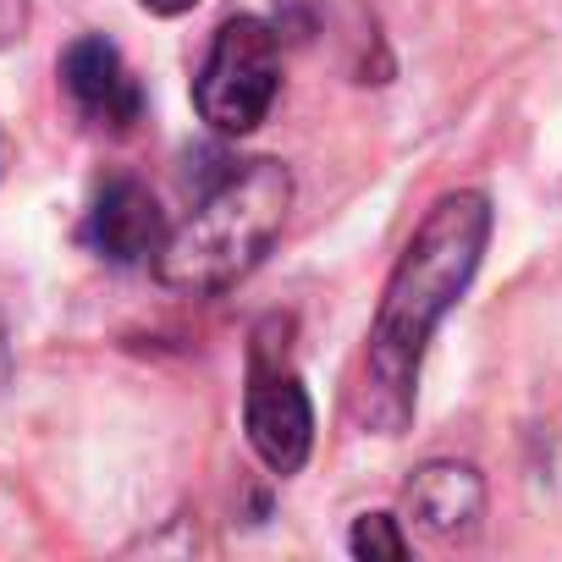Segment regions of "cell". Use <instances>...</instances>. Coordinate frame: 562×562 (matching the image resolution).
Returning a JSON list of instances; mask_svg holds the SVG:
<instances>
[{"mask_svg": "<svg viewBox=\"0 0 562 562\" xmlns=\"http://www.w3.org/2000/svg\"><path fill=\"white\" fill-rule=\"evenodd\" d=\"M243 430H248V447L259 452V463L276 474H299L315 447V408H310L304 381L293 375V364L270 359L265 348H254V364H248Z\"/></svg>", "mask_w": 562, "mask_h": 562, "instance_id": "cell-4", "label": "cell"}, {"mask_svg": "<svg viewBox=\"0 0 562 562\" xmlns=\"http://www.w3.org/2000/svg\"><path fill=\"white\" fill-rule=\"evenodd\" d=\"M276 89H281V50H276V34L259 23V18H232L215 29L210 50H204V67L193 78V105L199 116L226 133V138H243L254 133L270 105H276Z\"/></svg>", "mask_w": 562, "mask_h": 562, "instance_id": "cell-3", "label": "cell"}, {"mask_svg": "<svg viewBox=\"0 0 562 562\" xmlns=\"http://www.w3.org/2000/svg\"><path fill=\"white\" fill-rule=\"evenodd\" d=\"M12 12H23V0H0V34L12 29Z\"/></svg>", "mask_w": 562, "mask_h": 562, "instance_id": "cell-10", "label": "cell"}, {"mask_svg": "<svg viewBox=\"0 0 562 562\" xmlns=\"http://www.w3.org/2000/svg\"><path fill=\"white\" fill-rule=\"evenodd\" d=\"M293 210V177L281 160H243L221 171L182 226L166 232L155 276L177 293H221L243 281Z\"/></svg>", "mask_w": 562, "mask_h": 562, "instance_id": "cell-2", "label": "cell"}, {"mask_svg": "<svg viewBox=\"0 0 562 562\" xmlns=\"http://www.w3.org/2000/svg\"><path fill=\"white\" fill-rule=\"evenodd\" d=\"M348 546H353V557H370V562H403L408 557V535L397 529L392 513H364L353 524Z\"/></svg>", "mask_w": 562, "mask_h": 562, "instance_id": "cell-8", "label": "cell"}, {"mask_svg": "<svg viewBox=\"0 0 562 562\" xmlns=\"http://www.w3.org/2000/svg\"><path fill=\"white\" fill-rule=\"evenodd\" d=\"M166 232H171V226H166L155 193H149L144 182H133V177H116V182L94 199L89 226H83L89 248H94L100 259H111V265H149V259L160 254Z\"/></svg>", "mask_w": 562, "mask_h": 562, "instance_id": "cell-6", "label": "cell"}, {"mask_svg": "<svg viewBox=\"0 0 562 562\" xmlns=\"http://www.w3.org/2000/svg\"><path fill=\"white\" fill-rule=\"evenodd\" d=\"M144 12H155V18H182V12H193L199 0H138Z\"/></svg>", "mask_w": 562, "mask_h": 562, "instance_id": "cell-9", "label": "cell"}, {"mask_svg": "<svg viewBox=\"0 0 562 562\" xmlns=\"http://www.w3.org/2000/svg\"><path fill=\"white\" fill-rule=\"evenodd\" d=\"M485 243H491V199L480 188L441 193L425 210L419 232L408 237L403 259L392 265V281L381 293V310H375V326L364 342V364L348 392V414L359 430L397 436L414 419L430 331L447 321V310L474 281Z\"/></svg>", "mask_w": 562, "mask_h": 562, "instance_id": "cell-1", "label": "cell"}, {"mask_svg": "<svg viewBox=\"0 0 562 562\" xmlns=\"http://www.w3.org/2000/svg\"><path fill=\"white\" fill-rule=\"evenodd\" d=\"M61 83H67V100L94 122V127H111V133H127L138 116H144V89L138 78L127 72L122 50L100 34L78 40L67 56H61Z\"/></svg>", "mask_w": 562, "mask_h": 562, "instance_id": "cell-5", "label": "cell"}, {"mask_svg": "<svg viewBox=\"0 0 562 562\" xmlns=\"http://www.w3.org/2000/svg\"><path fill=\"white\" fill-rule=\"evenodd\" d=\"M403 502H408V518H414L419 529H430V535H441V540H458V535H469V529L480 524V513H485V480H480L469 463H425V469L408 480Z\"/></svg>", "mask_w": 562, "mask_h": 562, "instance_id": "cell-7", "label": "cell"}]
</instances>
